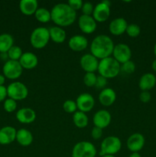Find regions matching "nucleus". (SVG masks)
Returning <instances> with one entry per match:
<instances>
[{
  "label": "nucleus",
  "instance_id": "nucleus-43",
  "mask_svg": "<svg viewBox=\"0 0 156 157\" xmlns=\"http://www.w3.org/2000/svg\"><path fill=\"white\" fill-rule=\"evenodd\" d=\"M151 67H152L153 71H156V59L153 61L152 64H151Z\"/></svg>",
  "mask_w": 156,
  "mask_h": 157
},
{
  "label": "nucleus",
  "instance_id": "nucleus-21",
  "mask_svg": "<svg viewBox=\"0 0 156 157\" xmlns=\"http://www.w3.org/2000/svg\"><path fill=\"white\" fill-rule=\"evenodd\" d=\"M16 129L11 126H6L0 129V144L8 145L12 144L16 139Z\"/></svg>",
  "mask_w": 156,
  "mask_h": 157
},
{
  "label": "nucleus",
  "instance_id": "nucleus-7",
  "mask_svg": "<svg viewBox=\"0 0 156 157\" xmlns=\"http://www.w3.org/2000/svg\"><path fill=\"white\" fill-rule=\"evenodd\" d=\"M8 97L15 101H22L27 98L28 89L27 86L20 81L12 82L7 87Z\"/></svg>",
  "mask_w": 156,
  "mask_h": 157
},
{
  "label": "nucleus",
  "instance_id": "nucleus-28",
  "mask_svg": "<svg viewBox=\"0 0 156 157\" xmlns=\"http://www.w3.org/2000/svg\"><path fill=\"white\" fill-rule=\"evenodd\" d=\"M35 17L41 23H47L51 21L50 11L45 8H38V10L35 13Z\"/></svg>",
  "mask_w": 156,
  "mask_h": 157
},
{
  "label": "nucleus",
  "instance_id": "nucleus-18",
  "mask_svg": "<svg viewBox=\"0 0 156 157\" xmlns=\"http://www.w3.org/2000/svg\"><path fill=\"white\" fill-rule=\"evenodd\" d=\"M128 25L126 20L124 18H116L112 20L110 23L109 30L112 35L119 36L125 33Z\"/></svg>",
  "mask_w": 156,
  "mask_h": 157
},
{
  "label": "nucleus",
  "instance_id": "nucleus-20",
  "mask_svg": "<svg viewBox=\"0 0 156 157\" xmlns=\"http://www.w3.org/2000/svg\"><path fill=\"white\" fill-rule=\"evenodd\" d=\"M98 99L102 106L110 107L114 104L116 100V91L113 88L106 87L100 91Z\"/></svg>",
  "mask_w": 156,
  "mask_h": 157
},
{
  "label": "nucleus",
  "instance_id": "nucleus-5",
  "mask_svg": "<svg viewBox=\"0 0 156 157\" xmlns=\"http://www.w3.org/2000/svg\"><path fill=\"white\" fill-rule=\"evenodd\" d=\"M122 148V142L117 136H109L102 141L100 144L99 155H115L120 151Z\"/></svg>",
  "mask_w": 156,
  "mask_h": 157
},
{
  "label": "nucleus",
  "instance_id": "nucleus-39",
  "mask_svg": "<svg viewBox=\"0 0 156 157\" xmlns=\"http://www.w3.org/2000/svg\"><path fill=\"white\" fill-rule=\"evenodd\" d=\"M151 99V95L149 91H142L139 94V100L142 103H148Z\"/></svg>",
  "mask_w": 156,
  "mask_h": 157
},
{
  "label": "nucleus",
  "instance_id": "nucleus-19",
  "mask_svg": "<svg viewBox=\"0 0 156 157\" xmlns=\"http://www.w3.org/2000/svg\"><path fill=\"white\" fill-rule=\"evenodd\" d=\"M19 63L23 69L32 70L35 68L38 64V58L33 52H27L22 54L19 59Z\"/></svg>",
  "mask_w": 156,
  "mask_h": 157
},
{
  "label": "nucleus",
  "instance_id": "nucleus-6",
  "mask_svg": "<svg viewBox=\"0 0 156 157\" xmlns=\"http://www.w3.org/2000/svg\"><path fill=\"white\" fill-rule=\"evenodd\" d=\"M96 155V147L89 141L78 142L72 150V157H95Z\"/></svg>",
  "mask_w": 156,
  "mask_h": 157
},
{
  "label": "nucleus",
  "instance_id": "nucleus-25",
  "mask_svg": "<svg viewBox=\"0 0 156 157\" xmlns=\"http://www.w3.org/2000/svg\"><path fill=\"white\" fill-rule=\"evenodd\" d=\"M50 38L51 41L57 44H61L64 42L67 37V33L63 28L59 26H53L49 29Z\"/></svg>",
  "mask_w": 156,
  "mask_h": 157
},
{
  "label": "nucleus",
  "instance_id": "nucleus-16",
  "mask_svg": "<svg viewBox=\"0 0 156 157\" xmlns=\"http://www.w3.org/2000/svg\"><path fill=\"white\" fill-rule=\"evenodd\" d=\"M68 46L73 52H83L88 47V40L84 35H75L69 39Z\"/></svg>",
  "mask_w": 156,
  "mask_h": 157
},
{
  "label": "nucleus",
  "instance_id": "nucleus-26",
  "mask_svg": "<svg viewBox=\"0 0 156 157\" xmlns=\"http://www.w3.org/2000/svg\"><path fill=\"white\" fill-rule=\"evenodd\" d=\"M14 45V38L10 34L0 35V53H7Z\"/></svg>",
  "mask_w": 156,
  "mask_h": 157
},
{
  "label": "nucleus",
  "instance_id": "nucleus-33",
  "mask_svg": "<svg viewBox=\"0 0 156 157\" xmlns=\"http://www.w3.org/2000/svg\"><path fill=\"white\" fill-rule=\"evenodd\" d=\"M135 71H136V64L131 60L121 64V71L123 73L131 75L134 73Z\"/></svg>",
  "mask_w": 156,
  "mask_h": 157
},
{
  "label": "nucleus",
  "instance_id": "nucleus-22",
  "mask_svg": "<svg viewBox=\"0 0 156 157\" xmlns=\"http://www.w3.org/2000/svg\"><path fill=\"white\" fill-rule=\"evenodd\" d=\"M156 84V77L151 73L144 74L139 81V87L142 91H149Z\"/></svg>",
  "mask_w": 156,
  "mask_h": 157
},
{
  "label": "nucleus",
  "instance_id": "nucleus-2",
  "mask_svg": "<svg viewBox=\"0 0 156 157\" xmlns=\"http://www.w3.org/2000/svg\"><path fill=\"white\" fill-rule=\"evenodd\" d=\"M115 44L110 37L106 35H99L95 37L90 44V54L98 60L111 57Z\"/></svg>",
  "mask_w": 156,
  "mask_h": 157
},
{
  "label": "nucleus",
  "instance_id": "nucleus-11",
  "mask_svg": "<svg viewBox=\"0 0 156 157\" xmlns=\"http://www.w3.org/2000/svg\"><path fill=\"white\" fill-rule=\"evenodd\" d=\"M76 104L77 110L86 113L93 110L95 105V99L90 94L83 93L76 98Z\"/></svg>",
  "mask_w": 156,
  "mask_h": 157
},
{
  "label": "nucleus",
  "instance_id": "nucleus-31",
  "mask_svg": "<svg viewBox=\"0 0 156 157\" xmlns=\"http://www.w3.org/2000/svg\"><path fill=\"white\" fill-rule=\"evenodd\" d=\"M125 32L131 38H137L141 33V29L138 25L129 24L127 26Z\"/></svg>",
  "mask_w": 156,
  "mask_h": 157
},
{
  "label": "nucleus",
  "instance_id": "nucleus-34",
  "mask_svg": "<svg viewBox=\"0 0 156 157\" xmlns=\"http://www.w3.org/2000/svg\"><path fill=\"white\" fill-rule=\"evenodd\" d=\"M3 107H4V110L6 112H8V113H12L15 110H16L17 102L15 100L8 98V99H6V101H5Z\"/></svg>",
  "mask_w": 156,
  "mask_h": 157
},
{
  "label": "nucleus",
  "instance_id": "nucleus-38",
  "mask_svg": "<svg viewBox=\"0 0 156 157\" xmlns=\"http://www.w3.org/2000/svg\"><path fill=\"white\" fill-rule=\"evenodd\" d=\"M91 136L92 138L95 140H99L102 136V129L97 127H93L91 130Z\"/></svg>",
  "mask_w": 156,
  "mask_h": 157
},
{
  "label": "nucleus",
  "instance_id": "nucleus-13",
  "mask_svg": "<svg viewBox=\"0 0 156 157\" xmlns=\"http://www.w3.org/2000/svg\"><path fill=\"white\" fill-rule=\"evenodd\" d=\"M78 26L81 32L87 35L93 33L97 28L96 21L92 15H82L78 19Z\"/></svg>",
  "mask_w": 156,
  "mask_h": 157
},
{
  "label": "nucleus",
  "instance_id": "nucleus-40",
  "mask_svg": "<svg viewBox=\"0 0 156 157\" xmlns=\"http://www.w3.org/2000/svg\"><path fill=\"white\" fill-rule=\"evenodd\" d=\"M7 96V87H6L5 86H0V102L6 101V98Z\"/></svg>",
  "mask_w": 156,
  "mask_h": 157
},
{
  "label": "nucleus",
  "instance_id": "nucleus-14",
  "mask_svg": "<svg viewBox=\"0 0 156 157\" xmlns=\"http://www.w3.org/2000/svg\"><path fill=\"white\" fill-rule=\"evenodd\" d=\"M145 140L143 135L139 133H135L130 135L127 140V147L132 153H139L143 149Z\"/></svg>",
  "mask_w": 156,
  "mask_h": 157
},
{
  "label": "nucleus",
  "instance_id": "nucleus-17",
  "mask_svg": "<svg viewBox=\"0 0 156 157\" xmlns=\"http://www.w3.org/2000/svg\"><path fill=\"white\" fill-rule=\"evenodd\" d=\"M16 119L21 124H30L36 119V113L33 109L23 107L17 111Z\"/></svg>",
  "mask_w": 156,
  "mask_h": 157
},
{
  "label": "nucleus",
  "instance_id": "nucleus-45",
  "mask_svg": "<svg viewBox=\"0 0 156 157\" xmlns=\"http://www.w3.org/2000/svg\"><path fill=\"white\" fill-rule=\"evenodd\" d=\"M154 54L156 57V44H154Z\"/></svg>",
  "mask_w": 156,
  "mask_h": 157
},
{
  "label": "nucleus",
  "instance_id": "nucleus-29",
  "mask_svg": "<svg viewBox=\"0 0 156 157\" xmlns=\"http://www.w3.org/2000/svg\"><path fill=\"white\" fill-rule=\"evenodd\" d=\"M8 56H9V60H12V61H19L21 58V55H22L23 52L22 49L19 47V46L13 45L9 52H7Z\"/></svg>",
  "mask_w": 156,
  "mask_h": 157
},
{
  "label": "nucleus",
  "instance_id": "nucleus-44",
  "mask_svg": "<svg viewBox=\"0 0 156 157\" xmlns=\"http://www.w3.org/2000/svg\"><path fill=\"white\" fill-rule=\"evenodd\" d=\"M101 157H116L114 155H104V156H102Z\"/></svg>",
  "mask_w": 156,
  "mask_h": 157
},
{
  "label": "nucleus",
  "instance_id": "nucleus-12",
  "mask_svg": "<svg viewBox=\"0 0 156 157\" xmlns=\"http://www.w3.org/2000/svg\"><path fill=\"white\" fill-rule=\"evenodd\" d=\"M99 60L92 54H85L80 60L81 67L86 73H95L98 70Z\"/></svg>",
  "mask_w": 156,
  "mask_h": 157
},
{
  "label": "nucleus",
  "instance_id": "nucleus-10",
  "mask_svg": "<svg viewBox=\"0 0 156 157\" xmlns=\"http://www.w3.org/2000/svg\"><path fill=\"white\" fill-rule=\"evenodd\" d=\"M113 58L120 64L130 61L132 58V51L129 46L124 43L116 44L113 52Z\"/></svg>",
  "mask_w": 156,
  "mask_h": 157
},
{
  "label": "nucleus",
  "instance_id": "nucleus-1",
  "mask_svg": "<svg viewBox=\"0 0 156 157\" xmlns=\"http://www.w3.org/2000/svg\"><path fill=\"white\" fill-rule=\"evenodd\" d=\"M51 21L59 27H68L76 19V12L72 9L67 3L56 4L50 11Z\"/></svg>",
  "mask_w": 156,
  "mask_h": 157
},
{
  "label": "nucleus",
  "instance_id": "nucleus-27",
  "mask_svg": "<svg viewBox=\"0 0 156 157\" xmlns=\"http://www.w3.org/2000/svg\"><path fill=\"white\" fill-rule=\"evenodd\" d=\"M73 122L76 127L80 129L85 128L89 123V119L87 115L84 112L77 110L73 115Z\"/></svg>",
  "mask_w": 156,
  "mask_h": 157
},
{
  "label": "nucleus",
  "instance_id": "nucleus-8",
  "mask_svg": "<svg viewBox=\"0 0 156 157\" xmlns=\"http://www.w3.org/2000/svg\"><path fill=\"white\" fill-rule=\"evenodd\" d=\"M110 1L103 0L94 6L92 16L96 22H104L108 20L110 16Z\"/></svg>",
  "mask_w": 156,
  "mask_h": 157
},
{
  "label": "nucleus",
  "instance_id": "nucleus-42",
  "mask_svg": "<svg viewBox=\"0 0 156 157\" xmlns=\"http://www.w3.org/2000/svg\"><path fill=\"white\" fill-rule=\"evenodd\" d=\"M128 157H142L139 153H132Z\"/></svg>",
  "mask_w": 156,
  "mask_h": 157
},
{
  "label": "nucleus",
  "instance_id": "nucleus-30",
  "mask_svg": "<svg viewBox=\"0 0 156 157\" xmlns=\"http://www.w3.org/2000/svg\"><path fill=\"white\" fill-rule=\"evenodd\" d=\"M63 109L67 113H74L77 111V106L76 101L72 100H67L63 104Z\"/></svg>",
  "mask_w": 156,
  "mask_h": 157
},
{
  "label": "nucleus",
  "instance_id": "nucleus-32",
  "mask_svg": "<svg viewBox=\"0 0 156 157\" xmlns=\"http://www.w3.org/2000/svg\"><path fill=\"white\" fill-rule=\"evenodd\" d=\"M97 76L95 73H86L84 77V83L87 87H95Z\"/></svg>",
  "mask_w": 156,
  "mask_h": 157
},
{
  "label": "nucleus",
  "instance_id": "nucleus-15",
  "mask_svg": "<svg viewBox=\"0 0 156 157\" xmlns=\"http://www.w3.org/2000/svg\"><path fill=\"white\" fill-rule=\"evenodd\" d=\"M112 117L110 112L106 110H99L94 113L93 117V123L94 127L102 129L108 127L111 123Z\"/></svg>",
  "mask_w": 156,
  "mask_h": 157
},
{
  "label": "nucleus",
  "instance_id": "nucleus-4",
  "mask_svg": "<svg viewBox=\"0 0 156 157\" xmlns=\"http://www.w3.org/2000/svg\"><path fill=\"white\" fill-rule=\"evenodd\" d=\"M50 40L49 29L45 27H38L32 31L30 36V43L36 49H42L47 46Z\"/></svg>",
  "mask_w": 156,
  "mask_h": 157
},
{
  "label": "nucleus",
  "instance_id": "nucleus-9",
  "mask_svg": "<svg viewBox=\"0 0 156 157\" xmlns=\"http://www.w3.org/2000/svg\"><path fill=\"white\" fill-rule=\"evenodd\" d=\"M2 71L6 78L11 80H15L20 78L22 75L23 68L18 61L9 60L3 65Z\"/></svg>",
  "mask_w": 156,
  "mask_h": 157
},
{
  "label": "nucleus",
  "instance_id": "nucleus-36",
  "mask_svg": "<svg viewBox=\"0 0 156 157\" xmlns=\"http://www.w3.org/2000/svg\"><path fill=\"white\" fill-rule=\"evenodd\" d=\"M107 80L104 77L101 76V75H99L96 78V84H95V87L97 89H104L106 88V86L107 84Z\"/></svg>",
  "mask_w": 156,
  "mask_h": 157
},
{
  "label": "nucleus",
  "instance_id": "nucleus-35",
  "mask_svg": "<svg viewBox=\"0 0 156 157\" xmlns=\"http://www.w3.org/2000/svg\"><path fill=\"white\" fill-rule=\"evenodd\" d=\"M93 9H94V6L91 2H84L80 10L82 12L83 15H93Z\"/></svg>",
  "mask_w": 156,
  "mask_h": 157
},
{
  "label": "nucleus",
  "instance_id": "nucleus-37",
  "mask_svg": "<svg viewBox=\"0 0 156 157\" xmlns=\"http://www.w3.org/2000/svg\"><path fill=\"white\" fill-rule=\"evenodd\" d=\"M67 4L70 6L72 9L76 12L77 10L81 9L84 2H83L82 0H70V1H68Z\"/></svg>",
  "mask_w": 156,
  "mask_h": 157
},
{
  "label": "nucleus",
  "instance_id": "nucleus-3",
  "mask_svg": "<svg viewBox=\"0 0 156 157\" xmlns=\"http://www.w3.org/2000/svg\"><path fill=\"white\" fill-rule=\"evenodd\" d=\"M98 73L106 79L114 78L119 75L121 71V64L113 57H109L99 61Z\"/></svg>",
  "mask_w": 156,
  "mask_h": 157
},
{
  "label": "nucleus",
  "instance_id": "nucleus-24",
  "mask_svg": "<svg viewBox=\"0 0 156 157\" xmlns=\"http://www.w3.org/2000/svg\"><path fill=\"white\" fill-rule=\"evenodd\" d=\"M33 135L32 132L29 131L27 129L21 128L17 130L16 139L17 142L22 147H28L33 142Z\"/></svg>",
  "mask_w": 156,
  "mask_h": 157
},
{
  "label": "nucleus",
  "instance_id": "nucleus-23",
  "mask_svg": "<svg viewBox=\"0 0 156 157\" xmlns=\"http://www.w3.org/2000/svg\"><path fill=\"white\" fill-rule=\"evenodd\" d=\"M38 9V2L37 0H21L19 2V9L24 15H35Z\"/></svg>",
  "mask_w": 156,
  "mask_h": 157
},
{
  "label": "nucleus",
  "instance_id": "nucleus-41",
  "mask_svg": "<svg viewBox=\"0 0 156 157\" xmlns=\"http://www.w3.org/2000/svg\"><path fill=\"white\" fill-rule=\"evenodd\" d=\"M6 81V77L2 75H0V86H3Z\"/></svg>",
  "mask_w": 156,
  "mask_h": 157
}]
</instances>
